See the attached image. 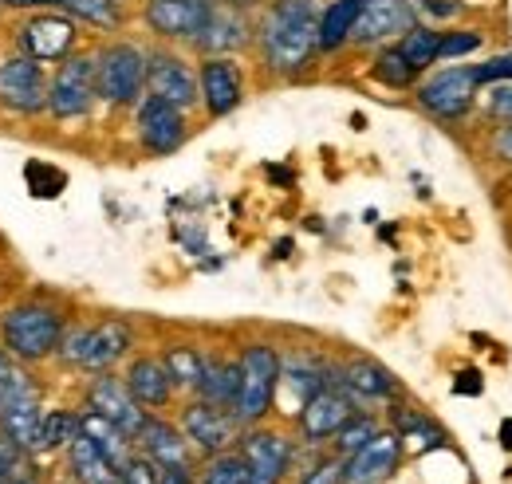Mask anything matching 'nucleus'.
Listing matches in <instances>:
<instances>
[{"mask_svg": "<svg viewBox=\"0 0 512 484\" xmlns=\"http://www.w3.org/2000/svg\"><path fill=\"white\" fill-rule=\"evenodd\" d=\"M320 8L323 0H264L256 8L253 48L264 75L288 83L320 60Z\"/></svg>", "mask_w": 512, "mask_h": 484, "instance_id": "f257e3e1", "label": "nucleus"}, {"mask_svg": "<svg viewBox=\"0 0 512 484\" xmlns=\"http://www.w3.org/2000/svg\"><path fill=\"white\" fill-rule=\"evenodd\" d=\"M71 307L56 292H28L0 307V347L24 366L48 363L60 347Z\"/></svg>", "mask_w": 512, "mask_h": 484, "instance_id": "f03ea898", "label": "nucleus"}, {"mask_svg": "<svg viewBox=\"0 0 512 484\" xmlns=\"http://www.w3.org/2000/svg\"><path fill=\"white\" fill-rule=\"evenodd\" d=\"M95 87L99 103L111 111H130L146 95V44L130 36H107L95 48Z\"/></svg>", "mask_w": 512, "mask_h": 484, "instance_id": "7ed1b4c3", "label": "nucleus"}, {"mask_svg": "<svg viewBox=\"0 0 512 484\" xmlns=\"http://www.w3.org/2000/svg\"><path fill=\"white\" fill-rule=\"evenodd\" d=\"M241 363V390L233 402V418L241 429L260 425L276 410V390H280V347L272 339H249L237 351Z\"/></svg>", "mask_w": 512, "mask_h": 484, "instance_id": "20e7f679", "label": "nucleus"}, {"mask_svg": "<svg viewBox=\"0 0 512 484\" xmlns=\"http://www.w3.org/2000/svg\"><path fill=\"white\" fill-rule=\"evenodd\" d=\"M95 107H99L95 52L91 48H75L71 56L52 63V71H48V119L52 122L91 119Z\"/></svg>", "mask_w": 512, "mask_h": 484, "instance_id": "39448f33", "label": "nucleus"}, {"mask_svg": "<svg viewBox=\"0 0 512 484\" xmlns=\"http://www.w3.org/2000/svg\"><path fill=\"white\" fill-rule=\"evenodd\" d=\"M79 36H83L79 20H71L60 8H40V12H20L16 16L8 48L32 56L44 67H52V63H60L79 48Z\"/></svg>", "mask_w": 512, "mask_h": 484, "instance_id": "423d86ee", "label": "nucleus"}, {"mask_svg": "<svg viewBox=\"0 0 512 484\" xmlns=\"http://www.w3.org/2000/svg\"><path fill=\"white\" fill-rule=\"evenodd\" d=\"M0 111L8 119L48 115V67L16 48L0 52Z\"/></svg>", "mask_w": 512, "mask_h": 484, "instance_id": "0eeeda50", "label": "nucleus"}, {"mask_svg": "<svg viewBox=\"0 0 512 484\" xmlns=\"http://www.w3.org/2000/svg\"><path fill=\"white\" fill-rule=\"evenodd\" d=\"M481 87L473 79V67H438L414 83V103L422 115L438 122H461L477 107Z\"/></svg>", "mask_w": 512, "mask_h": 484, "instance_id": "6e6552de", "label": "nucleus"}, {"mask_svg": "<svg viewBox=\"0 0 512 484\" xmlns=\"http://www.w3.org/2000/svg\"><path fill=\"white\" fill-rule=\"evenodd\" d=\"M146 95L190 115L197 107V63L174 44H146Z\"/></svg>", "mask_w": 512, "mask_h": 484, "instance_id": "1a4fd4ad", "label": "nucleus"}, {"mask_svg": "<svg viewBox=\"0 0 512 484\" xmlns=\"http://www.w3.org/2000/svg\"><path fill=\"white\" fill-rule=\"evenodd\" d=\"M130 111H134V138H138L142 154L170 158V154H178L190 142V115L178 111L174 103L154 99V95H142Z\"/></svg>", "mask_w": 512, "mask_h": 484, "instance_id": "9d476101", "label": "nucleus"}, {"mask_svg": "<svg viewBox=\"0 0 512 484\" xmlns=\"http://www.w3.org/2000/svg\"><path fill=\"white\" fill-rule=\"evenodd\" d=\"M292 449L296 441L284 429L272 425H249L237 437V457L245 461V481L249 484H280L292 473Z\"/></svg>", "mask_w": 512, "mask_h": 484, "instance_id": "9b49d317", "label": "nucleus"}, {"mask_svg": "<svg viewBox=\"0 0 512 484\" xmlns=\"http://www.w3.org/2000/svg\"><path fill=\"white\" fill-rule=\"evenodd\" d=\"M213 0H142L138 20L158 44L190 48L193 36L205 28Z\"/></svg>", "mask_w": 512, "mask_h": 484, "instance_id": "f8f14e48", "label": "nucleus"}, {"mask_svg": "<svg viewBox=\"0 0 512 484\" xmlns=\"http://www.w3.org/2000/svg\"><path fill=\"white\" fill-rule=\"evenodd\" d=\"M245 103V67L237 56H201L197 60V107L209 119H229Z\"/></svg>", "mask_w": 512, "mask_h": 484, "instance_id": "ddd939ff", "label": "nucleus"}, {"mask_svg": "<svg viewBox=\"0 0 512 484\" xmlns=\"http://www.w3.org/2000/svg\"><path fill=\"white\" fill-rule=\"evenodd\" d=\"M178 425H182V433L190 437V445L201 457L237 449V437H241V425H237V418H233L229 410H221V406H213V402H201V398L182 402Z\"/></svg>", "mask_w": 512, "mask_h": 484, "instance_id": "4468645a", "label": "nucleus"}, {"mask_svg": "<svg viewBox=\"0 0 512 484\" xmlns=\"http://www.w3.org/2000/svg\"><path fill=\"white\" fill-rule=\"evenodd\" d=\"M83 406H87V410H95L99 418H107L111 425H119L130 441H134V433L142 429V422L150 418V414L134 402V394L127 390L123 374H115V370L91 374V382L83 386Z\"/></svg>", "mask_w": 512, "mask_h": 484, "instance_id": "2eb2a0df", "label": "nucleus"}, {"mask_svg": "<svg viewBox=\"0 0 512 484\" xmlns=\"http://www.w3.org/2000/svg\"><path fill=\"white\" fill-rule=\"evenodd\" d=\"M414 24H418L414 0H367L347 48L375 52V48H383V44H394V40H398L402 32H410Z\"/></svg>", "mask_w": 512, "mask_h": 484, "instance_id": "dca6fc26", "label": "nucleus"}, {"mask_svg": "<svg viewBox=\"0 0 512 484\" xmlns=\"http://www.w3.org/2000/svg\"><path fill=\"white\" fill-rule=\"evenodd\" d=\"M327 382H331V386H343L355 406L402 398L398 378H394L383 363L367 359V355H351V359H343V363H331V378H327Z\"/></svg>", "mask_w": 512, "mask_h": 484, "instance_id": "f3484780", "label": "nucleus"}, {"mask_svg": "<svg viewBox=\"0 0 512 484\" xmlns=\"http://www.w3.org/2000/svg\"><path fill=\"white\" fill-rule=\"evenodd\" d=\"M190 48L197 56H237V52L253 48V16L245 8H233V4H217L213 0L209 20L193 36Z\"/></svg>", "mask_w": 512, "mask_h": 484, "instance_id": "a211bd4d", "label": "nucleus"}, {"mask_svg": "<svg viewBox=\"0 0 512 484\" xmlns=\"http://www.w3.org/2000/svg\"><path fill=\"white\" fill-rule=\"evenodd\" d=\"M359 406L351 402V394L343 386H320L300 410H296V433L304 437V445H323L339 433V425L347 422Z\"/></svg>", "mask_w": 512, "mask_h": 484, "instance_id": "6ab92c4d", "label": "nucleus"}, {"mask_svg": "<svg viewBox=\"0 0 512 484\" xmlns=\"http://www.w3.org/2000/svg\"><path fill=\"white\" fill-rule=\"evenodd\" d=\"M134 327L123 315H103V319H91V339H87V351H83V363L79 374H103V370H119L134 355Z\"/></svg>", "mask_w": 512, "mask_h": 484, "instance_id": "aec40b11", "label": "nucleus"}, {"mask_svg": "<svg viewBox=\"0 0 512 484\" xmlns=\"http://www.w3.org/2000/svg\"><path fill=\"white\" fill-rule=\"evenodd\" d=\"M123 382H127L134 402H138L146 414L170 410L174 398H178V386H174L166 363L158 359V351H134L127 359V366H123Z\"/></svg>", "mask_w": 512, "mask_h": 484, "instance_id": "412c9836", "label": "nucleus"}, {"mask_svg": "<svg viewBox=\"0 0 512 484\" xmlns=\"http://www.w3.org/2000/svg\"><path fill=\"white\" fill-rule=\"evenodd\" d=\"M406 441L394 429H379L363 449L343 457V484H386L402 465Z\"/></svg>", "mask_w": 512, "mask_h": 484, "instance_id": "4be33fe9", "label": "nucleus"}, {"mask_svg": "<svg viewBox=\"0 0 512 484\" xmlns=\"http://www.w3.org/2000/svg\"><path fill=\"white\" fill-rule=\"evenodd\" d=\"M134 449L142 457H150L158 469H193V461H197V449L182 433V425L162 418V414H150L142 422V429L134 433Z\"/></svg>", "mask_w": 512, "mask_h": 484, "instance_id": "5701e85b", "label": "nucleus"}, {"mask_svg": "<svg viewBox=\"0 0 512 484\" xmlns=\"http://www.w3.org/2000/svg\"><path fill=\"white\" fill-rule=\"evenodd\" d=\"M327 378H331V359H320L312 347L280 351V390H276V398L280 394H292V402L300 410L320 386H327Z\"/></svg>", "mask_w": 512, "mask_h": 484, "instance_id": "b1692460", "label": "nucleus"}, {"mask_svg": "<svg viewBox=\"0 0 512 484\" xmlns=\"http://www.w3.org/2000/svg\"><path fill=\"white\" fill-rule=\"evenodd\" d=\"M237 390H241V363H237V355H225L217 347L205 351V363H201V378L193 386V398L213 402V406H221V410L233 414Z\"/></svg>", "mask_w": 512, "mask_h": 484, "instance_id": "393cba45", "label": "nucleus"}, {"mask_svg": "<svg viewBox=\"0 0 512 484\" xmlns=\"http://www.w3.org/2000/svg\"><path fill=\"white\" fill-rule=\"evenodd\" d=\"M363 4L367 0H323L320 8V28H316V40H320V56H335L351 44V32L363 16Z\"/></svg>", "mask_w": 512, "mask_h": 484, "instance_id": "a878e982", "label": "nucleus"}, {"mask_svg": "<svg viewBox=\"0 0 512 484\" xmlns=\"http://www.w3.org/2000/svg\"><path fill=\"white\" fill-rule=\"evenodd\" d=\"M64 461L75 484H119V469H115V465L95 449V441H91L87 433H79V429H75V437L67 441Z\"/></svg>", "mask_w": 512, "mask_h": 484, "instance_id": "bb28decb", "label": "nucleus"}, {"mask_svg": "<svg viewBox=\"0 0 512 484\" xmlns=\"http://www.w3.org/2000/svg\"><path fill=\"white\" fill-rule=\"evenodd\" d=\"M40 418H44V394H24V398H16V402H8L0 410V433L12 445H20L24 453H32Z\"/></svg>", "mask_w": 512, "mask_h": 484, "instance_id": "cd10ccee", "label": "nucleus"}, {"mask_svg": "<svg viewBox=\"0 0 512 484\" xmlns=\"http://www.w3.org/2000/svg\"><path fill=\"white\" fill-rule=\"evenodd\" d=\"M75 418H79V433H87V437L95 441V449H99L115 469H123V465H127V457L134 453V441H130L119 425H111L107 418H99V414H95V410H87V406H79V410H75Z\"/></svg>", "mask_w": 512, "mask_h": 484, "instance_id": "c85d7f7f", "label": "nucleus"}, {"mask_svg": "<svg viewBox=\"0 0 512 484\" xmlns=\"http://www.w3.org/2000/svg\"><path fill=\"white\" fill-rule=\"evenodd\" d=\"M75 429H79L75 410H67V406H52V410H44L40 429H36V441H32V457H36V461H44V457L64 453L67 441L75 437Z\"/></svg>", "mask_w": 512, "mask_h": 484, "instance_id": "c756f323", "label": "nucleus"}, {"mask_svg": "<svg viewBox=\"0 0 512 484\" xmlns=\"http://www.w3.org/2000/svg\"><path fill=\"white\" fill-rule=\"evenodd\" d=\"M60 12L79 20V28H95L107 36H115L127 24V8L115 0H60Z\"/></svg>", "mask_w": 512, "mask_h": 484, "instance_id": "7c9ffc66", "label": "nucleus"}, {"mask_svg": "<svg viewBox=\"0 0 512 484\" xmlns=\"http://www.w3.org/2000/svg\"><path fill=\"white\" fill-rule=\"evenodd\" d=\"M158 359L166 363L174 386L193 394V386H197V378H201V363H205V347H197L190 339H170V343L158 351Z\"/></svg>", "mask_w": 512, "mask_h": 484, "instance_id": "2f4dec72", "label": "nucleus"}, {"mask_svg": "<svg viewBox=\"0 0 512 484\" xmlns=\"http://www.w3.org/2000/svg\"><path fill=\"white\" fill-rule=\"evenodd\" d=\"M367 75L386 87V91H414V83L422 79L410 63L402 60V52L394 48V44H383V48H375V56H371V67H367Z\"/></svg>", "mask_w": 512, "mask_h": 484, "instance_id": "473e14b6", "label": "nucleus"}, {"mask_svg": "<svg viewBox=\"0 0 512 484\" xmlns=\"http://www.w3.org/2000/svg\"><path fill=\"white\" fill-rule=\"evenodd\" d=\"M438 32H442V28L418 20L410 32H402V36L394 40V48L402 52V60L410 63L418 75H426V71L438 63Z\"/></svg>", "mask_w": 512, "mask_h": 484, "instance_id": "72a5a7b5", "label": "nucleus"}, {"mask_svg": "<svg viewBox=\"0 0 512 484\" xmlns=\"http://www.w3.org/2000/svg\"><path fill=\"white\" fill-rule=\"evenodd\" d=\"M390 429H394L402 441H414V437H418L426 449H434V445L446 441V433H442L438 425L430 422L426 414H418V410H414L410 402H402V398L390 402Z\"/></svg>", "mask_w": 512, "mask_h": 484, "instance_id": "f704fd0d", "label": "nucleus"}, {"mask_svg": "<svg viewBox=\"0 0 512 484\" xmlns=\"http://www.w3.org/2000/svg\"><path fill=\"white\" fill-rule=\"evenodd\" d=\"M379 429H383V425H379V418H375V414L355 410L347 422L339 425V433L331 437V453H335V457H351V453H355V449H363V445H367V441H371Z\"/></svg>", "mask_w": 512, "mask_h": 484, "instance_id": "c9c22d12", "label": "nucleus"}, {"mask_svg": "<svg viewBox=\"0 0 512 484\" xmlns=\"http://www.w3.org/2000/svg\"><path fill=\"white\" fill-rule=\"evenodd\" d=\"M24 185H28V193H32L36 201H56L67 189V174L60 166L44 162V158H28V162H24Z\"/></svg>", "mask_w": 512, "mask_h": 484, "instance_id": "e433bc0d", "label": "nucleus"}, {"mask_svg": "<svg viewBox=\"0 0 512 484\" xmlns=\"http://www.w3.org/2000/svg\"><path fill=\"white\" fill-rule=\"evenodd\" d=\"M485 48V28L469 24V28H442L438 32V63H453V60H465L473 52Z\"/></svg>", "mask_w": 512, "mask_h": 484, "instance_id": "4c0bfd02", "label": "nucleus"}, {"mask_svg": "<svg viewBox=\"0 0 512 484\" xmlns=\"http://www.w3.org/2000/svg\"><path fill=\"white\" fill-rule=\"evenodd\" d=\"M87 339H91V319H67V327H64V335H60V347H56L52 363H60L64 370H75V374H79L83 351H87Z\"/></svg>", "mask_w": 512, "mask_h": 484, "instance_id": "58836bf2", "label": "nucleus"}, {"mask_svg": "<svg viewBox=\"0 0 512 484\" xmlns=\"http://www.w3.org/2000/svg\"><path fill=\"white\" fill-rule=\"evenodd\" d=\"M24 394H44V386H40V378L32 374V366L12 359V363L0 366V410H4L8 402L24 398Z\"/></svg>", "mask_w": 512, "mask_h": 484, "instance_id": "ea45409f", "label": "nucleus"}, {"mask_svg": "<svg viewBox=\"0 0 512 484\" xmlns=\"http://www.w3.org/2000/svg\"><path fill=\"white\" fill-rule=\"evenodd\" d=\"M197 484H249L245 481V461L237 457V449L213 453V457H205Z\"/></svg>", "mask_w": 512, "mask_h": 484, "instance_id": "a19ab883", "label": "nucleus"}, {"mask_svg": "<svg viewBox=\"0 0 512 484\" xmlns=\"http://www.w3.org/2000/svg\"><path fill=\"white\" fill-rule=\"evenodd\" d=\"M36 457L24 453L20 445H12L4 433H0V484L4 481H24V477H36Z\"/></svg>", "mask_w": 512, "mask_h": 484, "instance_id": "79ce46f5", "label": "nucleus"}, {"mask_svg": "<svg viewBox=\"0 0 512 484\" xmlns=\"http://www.w3.org/2000/svg\"><path fill=\"white\" fill-rule=\"evenodd\" d=\"M414 8H418L422 24L442 28V24H453V20H461L469 12V0H414Z\"/></svg>", "mask_w": 512, "mask_h": 484, "instance_id": "37998d69", "label": "nucleus"}, {"mask_svg": "<svg viewBox=\"0 0 512 484\" xmlns=\"http://www.w3.org/2000/svg\"><path fill=\"white\" fill-rule=\"evenodd\" d=\"M158 477H162V469L150 457H142L138 449L130 453L127 465L119 469V484H158Z\"/></svg>", "mask_w": 512, "mask_h": 484, "instance_id": "c03bdc74", "label": "nucleus"}, {"mask_svg": "<svg viewBox=\"0 0 512 484\" xmlns=\"http://www.w3.org/2000/svg\"><path fill=\"white\" fill-rule=\"evenodd\" d=\"M473 79H477V87H493V83H512V52H501V56H493V60L485 63H473Z\"/></svg>", "mask_w": 512, "mask_h": 484, "instance_id": "a18cd8bd", "label": "nucleus"}, {"mask_svg": "<svg viewBox=\"0 0 512 484\" xmlns=\"http://www.w3.org/2000/svg\"><path fill=\"white\" fill-rule=\"evenodd\" d=\"M296 484H343V457L327 453V457L316 461L308 473H300V481Z\"/></svg>", "mask_w": 512, "mask_h": 484, "instance_id": "49530a36", "label": "nucleus"}, {"mask_svg": "<svg viewBox=\"0 0 512 484\" xmlns=\"http://www.w3.org/2000/svg\"><path fill=\"white\" fill-rule=\"evenodd\" d=\"M485 107H489V115L512 122V83H493L485 95Z\"/></svg>", "mask_w": 512, "mask_h": 484, "instance_id": "de8ad7c7", "label": "nucleus"}, {"mask_svg": "<svg viewBox=\"0 0 512 484\" xmlns=\"http://www.w3.org/2000/svg\"><path fill=\"white\" fill-rule=\"evenodd\" d=\"M481 390H485V378H481V370H457L453 374V394H461V398H481Z\"/></svg>", "mask_w": 512, "mask_h": 484, "instance_id": "09e8293b", "label": "nucleus"}, {"mask_svg": "<svg viewBox=\"0 0 512 484\" xmlns=\"http://www.w3.org/2000/svg\"><path fill=\"white\" fill-rule=\"evenodd\" d=\"M489 150H493V158H497V162H509L512 166V122L509 126H501V130L489 138Z\"/></svg>", "mask_w": 512, "mask_h": 484, "instance_id": "8fccbe9b", "label": "nucleus"}, {"mask_svg": "<svg viewBox=\"0 0 512 484\" xmlns=\"http://www.w3.org/2000/svg\"><path fill=\"white\" fill-rule=\"evenodd\" d=\"M40 8H60V0H0V12H40Z\"/></svg>", "mask_w": 512, "mask_h": 484, "instance_id": "3c124183", "label": "nucleus"}, {"mask_svg": "<svg viewBox=\"0 0 512 484\" xmlns=\"http://www.w3.org/2000/svg\"><path fill=\"white\" fill-rule=\"evenodd\" d=\"M158 484H197V481H193V469H162Z\"/></svg>", "mask_w": 512, "mask_h": 484, "instance_id": "603ef678", "label": "nucleus"}, {"mask_svg": "<svg viewBox=\"0 0 512 484\" xmlns=\"http://www.w3.org/2000/svg\"><path fill=\"white\" fill-rule=\"evenodd\" d=\"M264 174H268V178H272V182H284V185H292V174H288V170H276V166H268V170H264Z\"/></svg>", "mask_w": 512, "mask_h": 484, "instance_id": "864d4df0", "label": "nucleus"}, {"mask_svg": "<svg viewBox=\"0 0 512 484\" xmlns=\"http://www.w3.org/2000/svg\"><path fill=\"white\" fill-rule=\"evenodd\" d=\"M501 449H512V418L501 422Z\"/></svg>", "mask_w": 512, "mask_h": 484, "instance_id": "5fc2aeb1", "label": "nucleus"}, {"mask_svg": "<svg viewBox=\"0 0 512 484\" xmlns=\"http://www.w3.org/2000/svg\"><path fill=\"white\" fill-rule=\"evenodd\" d=\"M284 256H292V241H280V244H276V260H284Z\"/></svg>", "mask_w": 512, "mask_h": 484, "instance_id": "6e6d98bb", "label": "nucleus"}, {"mask_svg": "<svg viewBox=\"0 0 512 484\" xmlns=\"http://www.w3.org/2000/svg\"><path fill=\"white\" fill-rule=\"evenodd\" d=\"M4 484H40L36 477H24V481H4Z\"/></svg>", "mask_w": 512, "mask_h": 484, "instance_id": "4d7b16f0", "label": "nucleus"}, {"mask_svg": "<svg viewBox=\"0 0 512 484\" xmlns=\"http://www.w3.org/2000/svg\"><path fill=\"white\" fill-rule=\"evenodd\" d=\"M4 363H12V359H8V351H4V347H0V366Z\"/></svg>", "mask_w": 512, "mask_h": 484, "instance_id": "13d9d810", "label": "nucleus"}, {"mask_svg": "<svg viewBox=\"0 0 512 484\" xmlns=\"http://www.w3.org/2000/svg\"><path fill=\"white\" fill-rule=\"evenodd\" d=\"M115 4H123V8H127V4H134V0H115Z\"/></svg>", "mask_w": 512, "mask_h": 484, "instance_id": "bf43d9fd", "label": "nucleus"}, {"mask_svg": "<svg viewBox=\"0 0 512 484\" xmlns=\"http://www.w3.org/2000/svg\"><path fill=\"white\" fill-rule=\"evenodd\" d=\"M0 288H4V284H0Z\"/></svg>", "mask_w": 512, "mask_h": 484, "instance_id": "052dcab7", "label": "nucleus"}]
</instances>
